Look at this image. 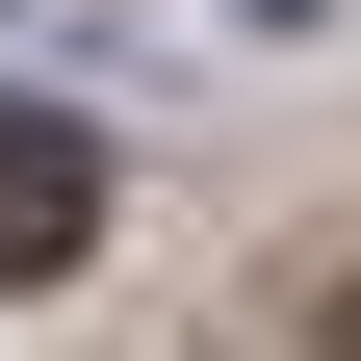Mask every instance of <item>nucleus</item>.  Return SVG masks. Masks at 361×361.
<instances>
[{
	"mask_svg": "<svg viewBox=\"0 0 361 361\" xmlns=\"http://www.w3.org/2000/svg\"><path fill=\"white\" fill-rule=\"evenodd\" d=\"M78 233H104V129L0 104V284H78Z\"/></svg>",
	"mask_w": 361,
	"mask_h": 361,
	"instance_id": "obj_1",
	"label": "nucleus"
},
{
	"mask_svg": "<svg viewBox=\"0 0 361 361\" xmlns=\"http://www.w3.org/2000/svg\"><path fill=\"white\" fill-rule=\"evenodd\" d=\"M258 26H336V0H258Z\"/></svg>",
	"mask_w": 361,
	"mask_h": 361,
	"instance_id": "obj_2",
	"label": "nucleus"
},
{
	"mask_svg": "<svg viewBox=\"0 0 361 361\" xmlns=\"http://www.w3.org/2000/svg\"><path fill=\"white\" fill-rule=\"evenodd\" d=\"M336 361H361V310H336Z\"/></svg>",
	"mask_w": 361,
	"mask_h": 361,
	"instance_id": "obj_3",
	"label": "nucleus"
}]
</instances>
